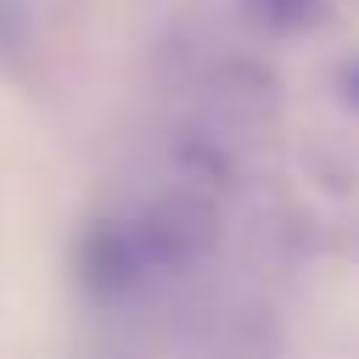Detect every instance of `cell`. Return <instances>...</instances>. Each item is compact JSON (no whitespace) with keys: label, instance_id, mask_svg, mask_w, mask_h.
Masks as SVG:
<instances>
[{"label":"cell","instance_id":"3957f363","mask_svg":"<svg viewBox=\"0 0 359 359\" xmlns=\"http://www.w3.org/2000/svg\"><path fill=\"white\" fill-rule=\"evenodd\" d=\"M34 45V22H28V0H0V67H11L22 50Z\"/></svg>","mask_w":359,"mask_h":359},{"label":"cell","instance_id":"6da1fadb","mask_svg":"<svg viewBox=\"0 0 359 359\" xmlns=\"http://www.w3.org/2000/svg\"><path fill=\"white\" fill-rule=\"evenodd\" d=\"M219 241L202 191H163L135 208H101L73 236V286L95 309H129L163 280L196 269Z\"/></svg>","mask_w":359,"mask_h":359},{"label":"cell","instance_id":"277c9868","mask_svg":"<svg viewBox=\"0 0 359 359\" xmlns=\"http://www.w3.org/2000/svg\"><path fill=\"white\" fill-rule=\"evenodd\" d=\"M337 84H342V101H348V107H359V56H353V62H342Z\"/></svg>","mask_w":359,"mask_h":359},{"label":"cell","instance_id":"7a4b0ae2","mask_svg":"<svg viewBox=\"0 0 359 359\" xmlns=\"http://www.w3.org/2000/svg\"><path fill=\"white\" fill-rule=\"evenodd\" d=\"M252 6V17L264 22V28H275V34H297V28H309L320 11H325V0H247Z\"/></svg>","mask_w":359,"mask_h":359}]
</instances>
